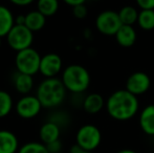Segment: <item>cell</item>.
<instances>
[{"instance_id":"cell-4","label":"cell","mask_w":154,"mask_h":153,"mask_svg":"<svg viewBox=\"0 0 154 153\" xmlns=\"http://www.w3.org/2000/svg\"><path fill=\"white\" fill-rule=\"evenodd\" d=\"M42 56L32 47L18 51L15 58V65L18 72L34 77L40 69V62Z\"/></svg>"},{"instance_id":"cell-21","label":"cell","mask_w":154,"mask_h":153,"mask_svg":"<svg viewBox=\"0 0 154 153\" xmlns=\"http://www.w3.org/2000/svg\"><path fill=\"white\" fill-rule=\"evenodd\" d=\"M137 24L144 31H152L154 29V10H140Z\"/></svg>"},{"instance_id":"cell-14","label":"cell","mask_w":154,"mask_h":153,"mask_svg":"<svg viewBox=\"0 0 154 153\" xmlns=\"http://www.w3.org/2000/svg\"><path fill=\"white\" fill-rule=\"evenodd\" d=\"M13 83H14L15 89L19 93H21L22 96H26V94H29V92L34 88V78L29 75L21 74V72H17L14 75Z\"/></svg>"},{"instance_id":"cell-34","label":"cell","mask_w":154,"mask_h":153,"mask_svg":"<svg viewBox=\"0 0 154 153\" xmlns=\"http://www.w3.org/2000/svg\"><path fill=\"white\" fill-rule=\"evenodd\" d=\"M59 153H64V152H59Z\"/></svg>"},{"instance_id":"cell-29","label":"cell","mask_w":154,"mask_h":153,"mask_svg":"<svg viewBox=\"0 0 154 153\" xmlns=\"http://www.w3.org/2000/svg\"><path fill=\"white\" fill-rule=\"evenodd\" d=\"M70 153H91V151H87V150L81 148L79 145H73L72 147L70 148Z\"/></svg>"},{"instance_id":"cell-3","label":"cell","mask_w":154,"mask_h":153,"mask_svg":"<svg viewBox=\"0 0 154 153\" xmlns=\"http://www.w3.org/2000/svg\"><path fill=\"white\" fill-rule=\"evenodd\" d=\"M61 80L67 91L73 94H81L90 85L89 72L80 64H71L62 72Z\"/></svg>"},{"instance_id":"cell-20","label":"cell","mask_w":154,"mask_h":153,"mask_svg":"<svg viewBox=\"0 0 154 153\" xmlns=\"http://www.w3.org/2000/svg\"><path fill=\"white\" fill-rule=\"evenodd\" d=\"M59 0H37V10L45 17H51L59 10Z\"/></svg>"},{"instance_id":"cell-11","label":"cell","mask_w":154,"mask_h":153,"mask_svg":"<svg viewBox=\"0 0 154 153\" xmlns=\"http://www.w3.org/2000/svg\"><path fill=\"white\" fill-rule=\"evenodd\" d=\"M19 141L14 132L2 129L0 130V153H18Z\"/></svg>"},{"instance_id":"cell-22","label":"cell","mask_w":154,"mask_h":153,"mask_svg":"<svg viewBox=\"0 0 154 153\" xmlns=\"http://www.w3.org/2000/svg\"><path fill=\"white\" fill-rule=\"evenodd\" d=\"M14 106L13 98L8 92L0 90V118H5L11 113Z\"/></svg>"},{"instance_id":"cell-27","label":"cell","mask_w":154,"mask_h":153,"mask_svg":"<svg viewBox=\"0 0 154 153\" xmlns=\"http://www.w3.org/2000/svg\"><path fill=\"white\" fill-rule=\"evenodd\" d=\"M12 4L17 6H27L29 4H32L36 0H8Z\"/></svg>"},{"instance_id":"cell-5","label":"cell","mask_w":154,"mask_h":153,"mask_svg":"<svg viewBox=\"0 0 154 153\" xmlns=\"http://www.w3.org/2000/svg\"><path fill=\"white\" fill-rule=\"evenodd\" d=\"M8 44L16 53L32 47L34 42V33L25 25H14L6 36Z\"/></svg>"},{"instance_id":"cell-31","label":"cell","mask_w":154,"mask_h":153,"mask_svg":"<svg viewBox=\"0 0 154 153\" xmlns=\"http://www.w3.org/2000/svg\"><path fill=\"white\" fill-rule=\"evenodd\" d=\"M118 153H136V152L132 151V150H128V149H125V150H121V151H119Z\"/></svg>"},{"instance_id":"cell-32","label":"cell","mask_w":154,"mask_h":153,"mask_svg":"<svg viewBox=\"0 0 154 153\" xmlns=\"http://www.w3.org/2000/svg\"><path fill=\"white\" fill-rule=\"evenodd\" d=\"M1 39H2V38L0 37V47H1V44H2V41H1Z\"/></svg>"},{"instance_id":"cell-8","label":"cell","mask_w":154,"mask_h":153,"mask_svg":"<svg viewBox=\"0 0 154 153\" xmlns=\"http://www.w3.org/2000/svg\"><path fill=\"white\" fill-rule=\"evenodd\" d=\"M42 108V105L36 94L22 96L16 103V107H15L17 115L24 120H31L36 118Z\"/></svg>"},{"instance_id":"cell-9","label":"cell","mask_w":154,"mask_h":153,"mask_svg":"<svg viewBox=\"0 0 154 153\" xmlns=\"http://www.w3.org/2000/svg\"><path fill=\"white\" fill-rule=\"evenodd\" d=\"M62 66H63V62L61 57L58 54L49 53L42 56V58H41L39 72L45 79L57 78L58 75L61 72Z\"/></svg>"},{"instance_id":"cell-15","label":"cell","mask_w":154,"mask_h":153,"mask_svg":"<svg viewBox=\"0 0 154 153\" xmlns=\"http://www.w3.org/2000/svg\"><path fill=\"white\" fill-rule=\"evenodd\" d=\"M82 105H83V109L87 113L95 115L103 109L104 105H105V101L100 93L93 92V93H89L85 96Z\"/></svg>"},{"instance_id":"cell-13","label":"cell","mask_w":154,"mask_h":153,"mask_svg":"<svg viewBox=\"0 0 154 153\" xmlns=\"http://www.w3.org/2000/svg\"><path fill=\"white\" fill-rule=\"evenodd\" d=\"M119 45L122 47H131L136 42V32L132 25H122L114 36Z\"/></svg>"},{"instance_id":"cell-10","label":"cell","mask_w":154,"mask_h":153,"mask_svg":"<svg viewBox=\"0 0 154 153\" xmlns=\"http://www.w3.org/2000/svg\"><path fill=\"white\" fill-rule=\"evenodd\" d=\"M150 77L144 72H133L126 81V89L136 96L146 93L150 88Z\"/></svg>"},{"instance_id":"cell-18","label":"cell","mask_w":154,"mask_h":153,"mask_svg":"<svg viewBox=\"0 0 154 153\" xmlns=\"http://www.w3.org/2000/svg\"><path fill=\"white\" fill-rule=\"evenodd\" d=\"M46 17L41 14L38 10L31 11L25 15V26L31 29L32 33L39 32L45 26Z\"/></svg>"},{"instance_id":"cell-6","label":"cell","mask_w":154,"mask_h":153,"mask_svg":"<svg viewBox=\"0 0 154 153\" xmlns=\"http://www.w3.org/2000/svg\"><path fill=\"white\" fill-rule=\"evenodd\" d=\"M122 25L119 13L114 11H104L100 13L95 19V27L102 35L105 36H116Z\"/></svg>"},{"instance_id":"cell-24","label":"cell","mask_w":154,"mask_h":153,"mask_svg":"<svg viewBox=\"0 0 154 153\" xmlns=\"http://www.w3.org/2000/svg\"><path fill=\"white\" fill-rule=\"evenodd\" d=\"M88 14V10L85 4H80V5L73 6L72 8V15L77 19H84L86 18Z\"/></svg>"},{"instance_id":"cell-2","label":"cell","mask_w":154,"mask_h":153,"mask_svg":"<svg viewBox=\"0 0 154 153\" xmlns=\"http://www.w3.org/2000/svg\"><path fill=\"white\" fill-rule=\"evenodd\" d=\"M66 92L67 90L61 79L48 78L39 84L36 96L43 108H56L64 102Z\"/></svg>"},{"instance_id":"cell-1","label":"cell","mask_w":154,"mask_h":153,"mask_svg":"<svg viewBox=\"0 0 154 153\" xmlns=\"http://www.w3.org/2000/svg\"><path fill=\"white\" fill-rule=\"evenodd\" d=\"M140 107L137 96L127 89L116 90L109 96L106 102L108 115L118 121H127L136 115Z\"/></svg>"},{"instance_id":"cell-12","label":"cell","mask_w":154,"mask_h":153,"mask_svg":"<svg viewBox=\"0 0 154 153\" xmlns=\"http://www.w3.org/2000/svg\"><path fill=\"white\" fill-rule=\"evenodd\" d=\"M60 134H61V127L55 124L54 122H51V121H47L46 123H44L39 130V136H40L41 143H43L44 145L58 141L60 139Z\"/></svg>"},{"instance_id":"cell-28","label":"cell","mask_w":154,"mask_h":153,"mask_svg":"<svg viewBox=\"0 0 154 153\" xmlns=\"http://www.w3.org/2000/svg\"><path fill=\"white\" fill-rule=\"evenodd\" d=\"M63 1H64L67 5L73 8V6L80 5V4H85L86 0H63Z\"/></svg>"},{"instance_id":"cell-25","label":"cell","mask_w":154,"mask_h":153,"mask_svg":"<svg viewBox=\"0 0 154 153\" xmlns=\"http://www.w3.org/2000/svg\"><path fill=\"white\" fill-rule=\"evenodd\" d=\"M48 150L49 153H59V152H62L61 149H62V143L60 142V139L58 141H55L53 143H49L47 145H45Z\"/></svg>"},{"instance_id":"cell-26","label":"cell","mask_w":154,"mask_h":153,"mask_svg":"<svg viewBox=\"0 0 154 153\" xmlns=\"http://www.w3.org/2000/svg\"><path fill=\"white\" fill-rule=\"evenodd\" d=\"M140 10H154V0H136Z\"/></svg>"},{"instance_id":"cell-16","label":"cell","mask_w":154,"mask_h":153,"mask_svg":"<svg viewBox=\"0 0 154 153\" xmlns=\"http://www.w3.org/2000/svg\"><path fill=\"white\" fill-rule=\"evenodd\" d=\"M15 25V16L5 5L0 4V37H6Z\"/></svg>"},{"instance_id":"cell-17","label":"cell","mask_w":154,"mask_h":153,"mask_svg":"<svg viewBox=\"0 0 154 153\" xmlns=\"http://www.w3.org/2000/svg\"><path fill=\"white\" fill-rule=\"evenodd\" d=\"M142 130L148 135H154V104L148 105L143 109L140 115Z\"/></svg>"},{"instance_id":"cell-33","label":"cell","mask_w":154,"mask_h":153,"mask_svg":"<svg viewBox=\"0 0 154 153\" xmlns=\"http://www.w3.org/2000/svg\"><path fill=\"white\" fill-rule=\"evenodd\" d=\"M91 1H102V0H91Z\"/></svg>"},{"instance_id":"cell-30","label":"cell","mask_w":154,"mask_h":153,"mask_svg":"<svg viewBox=\"0 0 154 153\" xmlns=\"http://www.w3.org/2000/svg\"><path fill=\"white\" fill-rule=\"evenodd\" d=\"M15 24L16 25H25V15H18L15 17Z\"/></svg>"},{"instance_id":"cell-19","label":"cell","mask_w":154,"mask_h":153,"mask_svg":"<svg viewBox=\"0 0 154 153\" xmlns=\"http://www.w3.org/2000/svg\"><path fill=\"white\" fill-rule=\"evenodd\" d=\"M119 13V16H120L121 19V22H122L123 25H132L135 24L137 22V19H138V12L136 10V8L132 5H125L123 6L122 8L120 10Z\"/></svg>"},{"instance_id":"cell-7","label":"cell","mask_w":154,"mask_h":153,"mask_svg":"<svg viewBox=\"0 0 154 153\" xmlns=\"http://www.w3.org/2000/svg\"><path fill=\"white\" fill-rule=\"evenodd\" d=\"M75 139H77V145H79L81 148L87 151H92L97 148L101 143V131L94 125H84L78 130Z\"/></svg>"},{"instance_id":"cell-23","label":"cell","mask_w":154,"mask_h":153,"mask_svg":"<svg viewBox=\"0 0 154 153\" xmlns=\"http://www.w3.org/2000/svg\"><path fill=\"white\" fill-rule=\"evenodd\" d=\"M18 153H49L46 146L39 142H29L19 148Z\"/></svg>"}]
</instances>
